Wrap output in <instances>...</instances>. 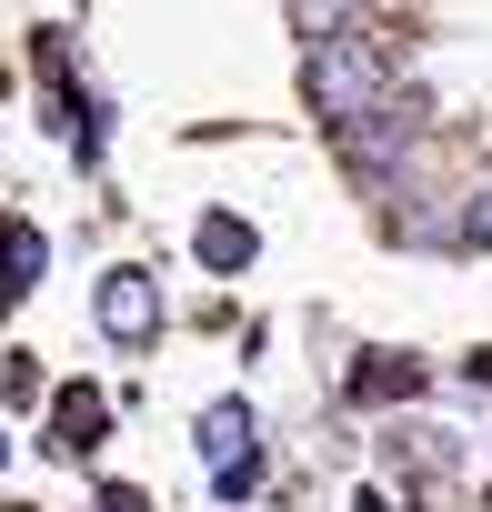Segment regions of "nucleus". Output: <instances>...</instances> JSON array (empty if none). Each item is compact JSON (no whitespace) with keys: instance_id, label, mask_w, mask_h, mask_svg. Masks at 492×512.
I'll use <instances>...</instances> for the list:
<instances>
[{"instance_id":"39448f33","label":"nucleus","mask_w":492,"mask_h":512,"mask_svg":"<svg viewBox=\"0 0 492 512\" xmlns=\"http://www.w3.org/2000/svg\"><path fill=\"white\" fill-rule=\"evenodd\" d=\"M191 251H201V272H221V282H231V272H252L262 231L241 221V211H201V221H191Z\"/></svg>"},{"instance_id":"0eeeda50","label":"nucleus","mask_w":492,"mask_h":512,"mask_svg":"<svg viewBox=\"0 0 492 512\" xmlns=\"http://www.w3.org/2000/svg\"><path fill=\"white\" fill-rule=\"evenodd\" d=\"M412 382H422L412 362H362V372H352V392H412Z\"/></svg>"},{"instance_id":"6e6552de","label":"nucleus","mask_w":492,"mask_h":512,"mask_svg":"<svg viewBox=\"0 0 492 512\" xmlns=\"http://www.w3.org/2000/svg\"><path fill=\"white\" fill-rule=\"evenodd\" d=\"M462 241H472V251H492V201H472V211H462Z\"/></svg>"},{"instance_id":"f257e3e1","label":"nucleus","mask_w":492,"mask_h":512,"mask_svg":"<svg viewBox=\"0 0 492 512\" xmlns=\"http://www.w3.org/2000/svg\"><path fill=\"white\" fill-rule=\"evenodd\" d=\"M302 101H312L332 131H362V121L392 101V71H382V51L352 31V41H322V51L302 61Z\"/></svg>"},{"instance_id":"9d476101","label":"nucleus","mask_w":492,"mask_h":512,"mask_svg":"<svg viewBox=\"0 0 492 512\" xmlns=\"http://www.w3.org/2000/svg\"><path fill=\"white\" fill-rule=\"evenodd\" d=\"M0 462H11V432H0Z\"/></svg>"},{"instance_id":"1a4fd4ad","label":"nucleus","mask_w":492,"mask_h":512,"mask_svg":"<svg viewBox=\"0 0 492 512\" xmlns=\"http://www.w3.org/2000/svg\"><path fill=\"white\" fill-rule=\"evenodd\" d=\"M101 512H151V502H141L131 482H111V492H101Z\"/></svg>"},{"instance_id":"423d86ee","label":"nucleus","mask_w":492,"mask_h":512,"mask_svg":"<svg viewBox=\"0 0 492 512\" xmlns=\"http://www.w3.org/2000/svg\"><path fill=\"white\" fill-rule=\"evenodd\" d=\"M41 262H51V241H41V221H0V312H11L31 282H41Z\"/></svg>"},{"instance_id":"f03ea898","label":"nucleus","mask_w":492,"mask_h":512,"mask_svg":"<svg viewBox=\"0 0 492 512\" xmlns=\"http://www.w3.org/2000/svg\"><path fill=\"white\" fill-rule=\"evenodd\" d=\"M252 432H262V422H252V402H211V412H201V432H191V442H201V462H211V492H221V502H241V492L262 482V442H252Z\"/></svg>"},{"instance_id":"20e7f679","label":"nucleus","mask_w":492,"mask_h":512,"mask_svg":"<svg viewBox=\"0 0 492 512\" xmlns=\"http://www.w3.org/2000/svg\"><path fill=\"white\" fill-rule=\"evenodd\" d=\"M101 432H111V402H101L91 382H61V392H51V452L81 462V452H101Z\"/></svg>"},{"instance_id":"7ed1b4c3","label":"nucleus","mask_w":492,"mask_h":512,"mask_svg":"<svg viewBox=\"0 0 492 512\" xmlns=\"http://www.w3.org/2000/svg\"><path fill=\"white\" fill-rule=\"evenodd\" d=\"M91 312H101V342H111V352H151V342H161V282H151L141 262L101 272Z\"/></svg>"}]
</instances>
